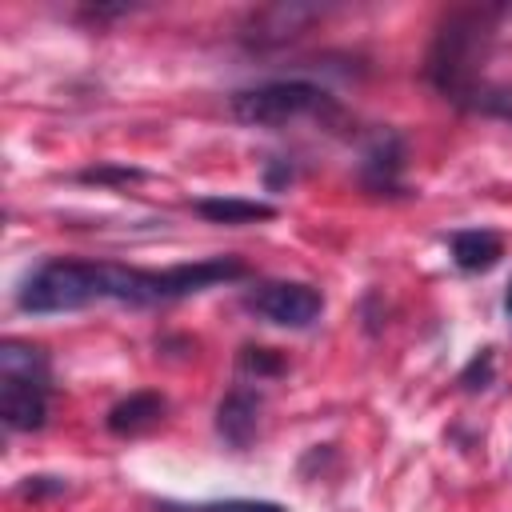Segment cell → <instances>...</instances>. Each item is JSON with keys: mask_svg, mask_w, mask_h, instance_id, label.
I'll use <instances>...</instances> for the list:
<instances>
[{"mask_svg": "<svg viewBox=\"0 0 512 512\" xmlns=\"http://www.w3.org/2000/svg\"><path fill=\"white\" fill-rule=\"evenodd\" d=\"M500 16H504V8H460L440 24V32L428 48L424 80L456 108H464L472 100V92L484 84L480 68L492 52Z\"/></svg>", "mask_w": 512, "mask_h": 512, "instance_id": "6da1fadb", "label": "cell"}, {"mask_svg": "<svg viewBox=\"0 0 512 512\" xmlns=\"http://www.w3.org/2000/svg\"><path fill=\"white\" fill-rule=\"evenodd\" d=\"M228 108L240 124H252V128H284L304 116H312L320 124L340 120L336 96L312 80H264V84L232 92Z\"/></svg>", "mask_w": 512, "mask_h": 512, "instance_id": "7a4b0ae2", "label": "cell"}, {"mask_svg": "<svg viewBox=\"0 0 512 512\" xmlns=\"http://www.w3.org/2000/svg\"><path fill=\"white\" fill-rule=\"evenodd\" d=\"M96 296V264L92 260H44L16 284V308L32 316H56L88 308Z\"/></svg>", "mask_w": 512, "mask_h": 512, "instance_id": "3957f363", "label": "cell"}, {"mask_svg": "<svg viewBox=\"0 0 512 512\" xmlns=\"http://www.w3.org/2000/svg\"><path fill=\"white\" fill-rule=\"evenodd\" d=\"M244 304L256 316H264L268 324H276V328H308L324 312L320 288H312L304 280H268V284H256Z\"/></svg>", "mask_w": 512, "mask_h": 512, "instance_id": "277c9868", "label": "cell"}, {"mask_svg": "<svg viewBox=\"0 0 512 512\" xmlns=\"http://www.w3.org/2000/svg\"><path fill=\"white\" fill-rule=\"evenodd\" d=\"M356 180L372 196H404V136L396 128H376L364 140Z\"/></svg>", "mask_w": 512, "mask_h": 512, "instance_id": "5b68a950", "label": "cell"}, {"mask_svg": "<svg viewBox=\"0 0 512 512\" xmlns=\"http://www.w3.org/2000/svg\"><path fill=\"white\" fill-rule=\"evenodd\" d=\"M260 412H264V396L256 388H232L220 404H216V436L232 448V452H244L256 432H260Z\"/></svg>", "mask_w": 512, "mask_h": 512, "instance_id": "8992f818", "label": "cell"}, {"mask_svg": "<svg viewBox=\"0 0 512 512\" xmlns=\"http://www.w3.org/2000/svg\"><path fill=\"white\" fill-rule=\"evenodd\" d=\"M48 384L28 380H4L0 376V420L12 432H40L48 424Z\"/></svg>", "mask_w": 512, "mask_h": 512, "instance_id": "52a82bcc", "label": "cell"}, {"mask_svg": "<svg viewBox=\"0 0 512 512\" xmlns=\"http://www.w3.org/2000/svg\"><path fill=\"white\" fill-rule=\"evenodd\" d=\"M164 412H168V400L160 392H132L108 408L104 424L112 436H140V432L156 428L164 420Z\"/></svg>", "mask_w": 512, "mask_h": 512, "instance_id": "ba28073f", "label": "cell"}, {"mask_svg": "<svg viewBox=\"0 0 512 512\" xmlns=\"http://www.w3.org/2000/svg\"><path fill=\"white\" fill-rule=\"evenodd\" d=\"M452 248V264L460 272H488L500 264L504 256V240L492 232V228H464V232H452L448 240Z\"/></svg>", "mask_w": 512, "mask_h": 512, "instance_id": "9c48e42d", "label": "cell"}, {"mask_svg": "<svg viewBox=\"0 0 512 512\" xmlns=\"http://www.w3.org/2000/svg\"><path fill=\"white\" fill-rule=\"evenodd\" d=\"M0 376L4 380H28L52 388V360L32 340H4L0 344Z\"/></svg>", "mask_w": 512, "mask_h": 512, "instance_id": "30bf717a", "label": "cell"}, {"mask_svg": "<svg viewBox=\"0 0 512 512\" xmlns=\"http://www.w3.org/2000/svg\"><path fill=\"white\" fill-rule=\"evenodd\" d=\"M192 212L204 216L208 224H256V220H272L276 204L248 196H200L192 200Z\"/></svg>", "mask_w": 512, "mask_h": 512, "instance_id": "8fae6325", "label": "cell"}, {"mask_svg": "<svg viewBox=\"0 0 512 512\" xmlns=\"http://www.w3.org/2000/svg\"><path fill=\"white\" fill-rule=\"evenodd\" d=\"M316 16H320V8H312V4H276V8H264L256 16V36L260 40H284V36H296Z\"/></svg>", "mask_w": 512, "mask_h": 512, "instance_id": "7c38bea8", "label": "cell"}, {"mask_svg": "<svg viewBox=\"0 0 512 512\" xmlns=\"http://www.w3.org/2000/svg\"><path fill=\"white\" fill-rule=\"evenodd\" d=\"M156 512H284L276 500H204V504H176V500H156Z\"/></svg>", "mask_w": 512, "mask_h": 512, "instance_id": "4fadbf2b", "label": "cell"}, {"mask_svg": "<svg viewBox=\"0 0 512 512\" xmlns=\"http://www.w3.org/2000/svg\"><path fill=\"white\" fill-rule=\"evenodd\" d=\"M464 108L468 112H480V116L512 120V84H480Z\"/></svg>", "mask_w": 512, "mask_h": 512, "instance_id": "5bb4252c", "label": "cell"}, {"mask_svg": "<svg viewBox=\"0 0 512 512\" xmlns=\"http://www.w3.org/2000/svg\"><path fill=\"white\" fill-rule=\"evenodd\" d=\"M236 368L240 376H252V380H268V376H280L288 364L284 356H276L272 348H256V344H244L240 356H236Z\"/></svg>", "mask_w": 512, "mask_h": 512, "instance_id": "9a60e30c", "label": "cell"}, {"mask_svg": "<svg viewBox=\"0 0 512 512\" xmlns=\"http://www.w3.org/2000/svg\"><path fill=\"white\" fill-rule=\"evenodd\" d=\"M492 380H496V356H492V348H480V352L460 368V376H456V384H460L464 392H484Z\"/></svg>", "mask_w": 512, "mask_h": 512, "instance_id": "2e32d148", "label": "cell"}, {"mask_svg": "<svg viewBox=\"0 0 512 512\" xmlns=\"http://www.w3.org/2000/svg\"><path fill=\"white\" fill-rule=\"evenodd\" d=\"M80 184H132V180H144L140 168H116V164H96V168H84L76 172Z\"/></svg>", "mask_w": 512, "mask_h": 512, "instance_id": "e0dca14e", "label": "cell"}, {"mask_svg": "<svg viewBox=\"0 0 512 512\" xmlns=\"http://www.w3.org/2000/svg\"><path fill=\"white\" fill-rule=\"evenodd\" d=\"M16 492L28 496V500H44V496H60V492H68V480H60V476H28Z\"/></svg>", "mask_w": 512, "mask_h": 512, "instance_id": "ac0fdd59", "label": "cell"}, {"mask_svg": "<svg viewBox=\"0 0 512 512\" xmlns=\"http://www.w3.org/2000/svg\"><path fill=\"white\" fill-rule=\"evenodd\" d=\"M292 176H296V172H292L288 160H268V168H264V184H268L272 192H276V188H288Z\"/></svg>", "mask_w": 512, "mask_h": 512, "instance_id": "d6986e66", "label": "cell"}, {"mask_svg": "<svg viewBox=\"0 0 512 512\" xmlns=\"http://www.w3.org/2000/svg\"><path fill=\"white\" fill-rule=\"evenodd\" d=\"M504 312H508V320H512V280H508V292H504Z\"/></svg>", "mask_w": 512, "mask_h": 512, "instance_id": "ffe728a7", "label": "cell"}]
</instances>
